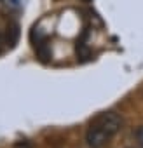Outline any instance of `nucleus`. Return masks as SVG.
<instances>
[{
    "instance_id": "nucleus-1",
    "label": "nucleus",
    "mask_w": 143,
    "mask_h": 148,
    "mask_svg": "<svg viewBox=\"0 0 143 148\" xmlns=\"http://www.w3.org/2000/svg\"><path fill=\"white\" fill-rule=\"evenodd\" d=\"M91 124L101 127L107 134H110V136L113 138V136L122 129V117H120L117 112H103V113L96 115Z\"/></svg>"
},
{
    "instance_id": "nucleus-2",
    "label": "nucleus",
    "mask_w": 143,
    "mask_h": 148,
    "mask_svg": "<svg viewBox=\"0 0 143 148\" xmlns=\"http://www.w3.org/2000/svg\"><path fill=\"white\" fill-rule=\"evenodd\" d=\"M110 139H112V136L107 134L101 127H98L94 124H91L89 129L86 131V143L89 148H103L107 143H110Z\"/></svg>"
},
{
    "instance_id": "nucleus-3",
    "label": "nucleus",
    "mask_w": 143,
    "mask_h": 148,
    "mask_svg": "<svg viewBox=\"0 0 143 148\" xmlns=\"http://www.w3.org/2000/svg\"><path fill=\"white\" fill-rule=\"evenodd\" d=\"M18 38H19V25L14 23V21H11L7 25V28H6V45L11 47V49L16 47Z\"/></svg>"
},
{
    "instance_id": "nucleus-4",
    "label": "nucleus",
    "mask_w": 143,
    "mask_h": 148,
    "mask_svg": "<svg viewBox=\"0 0 143 148\" xmlns=\"http://www.w3.org/2000/svg\"><path fill=\"white\" fill-rule=\"evenodd\" d=\"M12 148H33V145H32V141H28V139H18V141L12 145Z\"/></svg>"
},
{
    "instance_id": "nucleus-5",
    "label": "nucleus",
    "mask_w": 143,
    "mask_h": 148,
    "mask_svg": "<svg viewBox=\"0 0 143 148\" xmlns=\"http://www.w3.org/2000/svg\"><path fill=\"white\" fill-rule=\"evenodd\" d=\"M134 138H136V141H138V145L143 148V125H140L136 131H134Z\"/></svg>"
},
{
    "instance_id": "nucleus-6",
    "label": "nucleus",
    "mask_w": 143,
    "mask_h": 148,
    "mask_svg": "<svg viewBox=\"0 0 143 148\" xmlns=\"http://www.w3.org/2000/svg\"><path fill=\"white\" fill-rule=\"evenodd\" d=\"M82 2H91V0H82Z\"/></svg>"
}]
</instances>
